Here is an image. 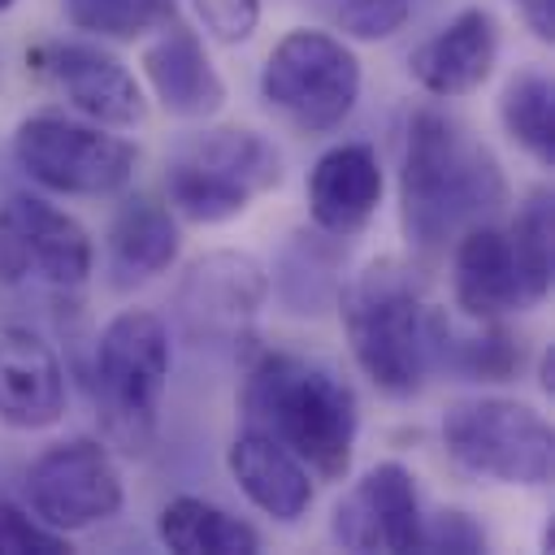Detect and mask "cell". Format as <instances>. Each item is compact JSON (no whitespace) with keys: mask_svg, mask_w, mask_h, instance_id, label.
I'll list each match as a JSON object with an SVG mask.
<instances>
[{"mask_svg":"<svg viewBox=\"0 0 555 555\" xmlns=\"http://www.w3.org/2000/svg\"><path fill=\"white\" fill-rule=\"evenodd\" d=\"M108 273L117 291L143 286L160 273H169L178 264L182 251V225L178 212L152 195V191H134L117 204L113 221H108Z\"/></svg>","mask_w":555,"mask_h":555,"instance_id":"21","label":"cell"},{"mask_svg":"<svg viewBox=\"0 0 555 555\" xmlns=\"http://www.w3.org/2000/svg\"><path fill=\"white\" fill-rule=\"evenodd\" d=\"M416 551H429V555H481V551H490V533L473 512L438 507V512L421 516V546Z\"/></svg>","mask_w":555,"mask_h":555,"instance_id":"28","label":"cell"},{"mask_svg":"<svg viewBox=\"0 0 555 555\" xmlns=\"http://www.w3.org/2000/svg\"><path fill=\"white\" fill-rule=\"evenodd\" d=\"M347 238L325 234L317 225H299L278 247L269 273V295L291 317H325L338 304L347 282Z\"/></svg>","mask_w":555,"mask_h":555,"instance_id":"22","label":"cell"},{"mask_svg":"<svg viewBox=\"0 0 555 555\" xmlns=\"http://www.w3.org/2000/svg\"><path fill=\"white\" fill-rule=\"evenodd\" d=\"M503 204L507 178L499 156L447 108H412L399 147V225L408 247L425 260L447 256L468 225L494 221Z\"/></svg>","mask_w":555,"mask_h":555,"instance_id":"1","label":"cell"},{"mask_svg":"<svg viewBox=\"0 0 555 555\" xmlns=\"http://www.w3.org/2000/svg\"><path fill=\"white\" fill-rule=\"evenodd\" d=\"M169 369H173L169 325L152 308H121L95 334L91 403L104 442L130 460H143L156 447Z\"/></svg>","mask_w":555,"mask_h":555,"instance_id":"4","label":"cell"},{"mask_svg":"<svg viewBox=\"0 0 555 555\" xmlns=\"http://www.w3.org/2000/svg\"><path fill=\"white\" fill-rule=\"evenodd\" d=\"M13 4H17V0H0V13H9V9H13Z\"/></svg>","mask_w":555,"mask_h":555,"instance_id":"33","label":"cell"},{"mask_svg":"<svg viewBox=\"0 0 555 555\" xmlns=\"http://www.w3.org/2000/svg\"><path fill=\"white\" fill-rule=\"evenodd\" d=\"M507 243H512L520 282L538 308L555 282V195H551V186H533L516 204L512 225H507Z\"/></svg>","mask_w":555,"mask_h":555,"instance_id":"25","label":"cell"},{"mask_svg":"<svg viewBox=\"0 0 555 555\" xmlns=\"http://www.w3.org/2000/svg\"><path fill=\"white\" fill-rule=\"evenodd\" d=\"M91 269L95 243L74 212L30 191L0 204V286L39 282L56 295H78L91 282Z\"/></svg>","mask_w":555,"mask_h":555,"instance_id":"10","label":"cell"},{"mask_svg":"<svg viewBox=\"0 0 555 555\" xmlns=\"http://www.w3.org/2000/svg\"><path fill=\"white\" fill-rule=\"evenodd\" d=\"M269 304V273L251 251L212 247L195 256L173 286V321L186 343L208 351H251Z\"/></svg>","mask_w":555,"mask_h":555,"instance_id":"9","label":"cell"},{"mask_svg":"<svg viewBox=\"0 0 555 555\" xmlns=\"http://www.w3.org/2000/svg\"><path fill=\"white\" fill-rule=\"evenodd\" d=\"M421 486L416 473L399 460L369 464L334 503L330 512V538L343 551L360 555H403L421 546Z\"/></svg>","mask_w":555,"mask_h":555,"instance_id":"12","label":"cell"},{"mask_svg":"<svg viewBox=\"0 0 555 555\" xmlns=\"http://www.w3.org/2000/svg\"><path fill=\"white\" fill-rule=\"evenodd\" d=\"M451 295L460 317H473V321L533 308L503 225L477 221L451 243Z\"/></svg>","mask_w":555,"mask_h":555,"instance_id":"18","label":"cell"},{"mask_svg":"<svg viewBox=\"0 0 555 555\" xmlns=\"http://www.w3.org/2000/svg\"><path fill=\"white\" fill-rule=\"evenodd\" d=\"M516 13L538 43H555V0H516Z\"/></svg>","mask_w":555,"mask_h":555,"instance_id":"31","label":"cell"},{"mask_svg":"<svg viewBox=\"0 0 555 555\" xmlns=\"http://www.w3.org/2000/svg\"><path fill=\"white\" fill-rule=\"evenodd\" d=\"M538 386H542L546 395H555V347H546L542 360H538Z\"/></svg>","mask_w":555,"mask_h":555,"instance_id":"32","label":"cell"},{"mask_svg":"<svg viewBox=\"0 0 555 555\" xmlns=\"http://www.w3.org/2000/svg\"><path fill=\"white\" fill-rule=\"evenodd\" d=\"M234 408L238 425L291 447L317 481H343L351 473L360 399L334 364L256 343L251 351H243V382Z\"/></svg>","mask_w":555,"mask_h":555,"instance_id":"2","label":"cell"},{"mask_svg":"<svg viewBox=\"0 0 555 555\" xmlns=\"http://www.w3.org/2000/svg\"><path fill=\"white\" fill-rule=\"evenodd\" d=\"M191 4L199 13L204 30L225 48L247 43L260 26V0H191Z\"/></svg>","mask_w":555,"mask_h":555,"instance_id":"30","label":"cell"},{"mask_svg":"<svg viewBox=\"0 0 555 555\" xmlns=\"http://www.w3.org/2000/svg\"><path fill=\"white\" fill-rule=\"evenodd\" d=\"M386 191V173H382V156L373 143H334L325 147L304 182V199H308V217L317 230L351 238L360 234Z\"/></svg>","mask_w":555,"mask_h":555,"instance_id":"16","label":"cell"},{"mask_svg":"<svg viewBox=\"0 0 555 555\" xmlns=\"http://www.w3.org/2000/svg\"><path fill=\"white\" fill-rule=\"evenodd\" d=\"M65 22L91 39L134 43L178 17V0H61Z\"/></svg>","mask_w":555,"mask_h":555,"instance_id":"26","label":"cell"},{"mask_svg":"<svg viewBox=\"0 0 555 555\" xmlns=\"http://www.w3.org/2000/svg\"><path fill=\"white\" fill-rule=\"evenodd\" d=\"M356 369L386 399H416L429 369V299L416 264L377 256L351 273L334 304Z\"/></svg>","mask_w":555,"mask_h":555,"instance_id":"3","label":"cell"},{"mask_svg":"<svg viewBox=\"0 0 555 555\" xmlns=\"http://www.w3.org/2000/svg\"><path fill=\"white\" fill-rule=\"evenodd\" d=\"M438 429L447 455L473 477L499 486H546L555 473L551 421L525 399H507V395L455 399L447 403Z\"/></svg>","mask_w":555,"mask_h":555,"instance_id":"8","label":"cell"},{"mask_svg":"<svg viewBox=\"0 0 555 555\" xmlns=\"http://www.w3.org/2000/svg\"><path fill=\"white\" fill-rule=\"evenodd\" d=\"M65 364L30 325L0 330V425L35 434L65 416Z\"/></svg>","mask_w":555,"mask_h":555,"instance_id":"17","label":"cell"},{"mask_svg":"<svg viewBox=\"0 0 555 555\" xmlns=\"http://www.w3.org/2000/svg\"><path fill=\"white\" fill-rule=\"evenodd\" d=\"M364 87L356 48L325 26L286 30L260 65V100L299 134L338 130Z\"/></svg>","mask_w":555,"mask_h":555,"instance_id":"6","label":"cell"},{"mask_svg":"<svg viewBox=\"0 0 555 555\" xmlns=\"http://www.w3.org/2000/svg\"><path fill=\"white\" fill-rule=\"evenodd\" d=\"M69 533L43 525L26 503L0 499V555H65Z\"/></svg>","mask_w":555,"mask_h":555,"instance_id":"29","label":"cell"},{"mask_svg":"<svg viewBox=\"0 0 555 555\" xmlns=\"http://www.w3.org/2000/svg\"><path fill=\"white\" fill-rule=\"evenodd\" d=\"M156 538L173 555H256L264 546L251 520L199 494H173L156 512Z\"/></svg>","mask_w":555,"mask_h":555,"instance_id":"23","label":"cell"},{"mask_svg":"<svg viewBox=\"0 0 555 555\" xmlns=\"http://www.w3.org/2000/svg\"><path fill=\"white\" fill-rule=\"evenodd\" d=\"M494 61H499V17L481 4H468L412 48L408 74L434 100H464L494 74Z\"/></svg>","mask_w":555,"mask_h":555,"instance_id":"15","label":"cell"},{"mask_svg":"<svg viewBox=\"0 0 555 555\" xmlns=\"http://www.w3.org/2000/svg\"><path fill=\"white\" fill-rule=\"evenodd\" d=\"M503 134L542 169H555V82L546 69L529 65L507 78L499 95Z\"/></svg>","mask_w":555,"mask_h":555,"instance_id":"24","label":"cell"},{"mask_svg":"<svg viewBox=\"0 0 555 555\" xmlns=\"http://www.w3.org/2000/svg\"><path fill=\"white\" fill-rule=\"evenodd\" d=\"M286 178L282 152L251 126H208L186 134L165 160V204L178 221L221 225L243 217Z\"/></svg>","mask_w":555,"mask_h":555,"instance_id":"5","label":"cell"},{"mask_svg":"<svg viewBox=\"0 0 555 555\" xmlns=\"http://www.w3.org/2000/svg\"><path fill=\"white\" fill-rule=\"evenodd\" d=\"M26 507L61 529V533H82L91 525H104L121 512L126 503V481L117 468V455L104 438H61L43 447L26 477H22Z\"/></svg>","mask_w":555,"mask_h":555,"instance_id":"11","label":"cell"},{"mask_svg":"<svg viewBox=\"0 0 555 555\" xmlns=\"http://www.w3.org/2000/svg\"><path fill=\"white\" fill-rule=\"evenodd\" d=\"M225 468L243 490V499L278 525L304 520L317 499V477L308 473V464L260 429L238 425V434L225 447Z\"/></svg>","mask_w":555,"mask_h":555,"instance_id":"19","label":"cell"},{"mask_svg":"<svg viewBox=\"0 0 555 555\" xmlns=\"http://www.w3.org/2000/svg\"><path fill=\"white\" fill-rule=\"evenodd\" d=\"M464 321L468 325H460L447 308L429 304V369L481 386L516 382V373L529 360L525 338L503 317H486V321L464 317Z\"/></svg>","mask_w":555,"mask_h":555,"instance_id":"20","label":"cell"},{"mask_svg":"<svg viewBox=\"0 0 555 555\" xmlns=\"http://www.w3.org/2000/svg\"><path fill=\"white\" fill-rule=\"evenodd\" d=\"M13 160L17 169L52 195L104 199L121 195L139 169V147L78 113H30L13 130Z\"/></svg>","mask_w":555,"mask_h":555,"instance_id":"7","label":"cell"},{"mask_svg":"<svg viewBox=\"0 0 555 555\" xmlns=\"http://www.w3.org/2000/svg\"><path fill=\"white\" fill-rule=\"evenodd\" d=\"M139 69H143V82H147L152 100L169 117L208 121L225 108V78L217 74L199 30L182 17L152 30V39L143 43Z\"/></svg>","mask_w":555,"mask_h":555,"instance_id":"14","label":"cell"},{"mask_svg":"<svg viewBox=\"0 0 555 555\" xmlns=\"http://www.w3.org/2000/svg\"><path fill=\"white\" fill-rule=\"evenodd\" d=\"M308 9L347 43L395 39L412 17V0H308Z\"/></svg>","mask_w":555,"mask_h":555,"instance_id":"27","label":"cell"},{"mask_svg":"<svg viewBox=\"0 0 555 555\" xmlns=\"http://www.w3.org/2000/svg\"><path fill=\"white\" fill-rule=\"evenodd\" d=\"M35 69L65 95V104L108 130H134L147 117L143 82L121 56L95 39H48L35 48Z\"/></svg>","mask_w":555,"mask_h":555,"instance_id":"13","label":"cell"}]
</instances>
